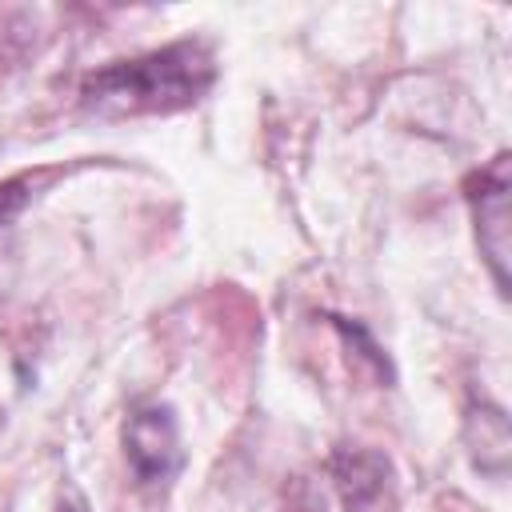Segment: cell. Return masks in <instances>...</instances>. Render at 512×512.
I'll return each instance as SVG.
<instances>
[{
	"mask_svg": "<svg viewBox=\"0 0 512 512\" xmlns=\"http://www.w3.org/2000/svg\"><path fill=\"white\" fill-rule=\"evenodd\" d=\"M124 456L140 488H168L184 464L176 416L168 404H144L124 424Z\"/></svg>",
	"mask_w": 512,
	"mask_h": 512,
	"instance_id": "2",
	"label": "cell"
},
{
	"mask_svg": "<svg viewBox=\"0 0 512 512\" xmlns=\"http://www.w3.org/2000/svg\"><path fill=\"white\" fill-rule=\"evenodd\" d=\"M216 80V56L204 40H176L136 60L96 68L80 84V104L96 116H156L196 104Z\"/></svg>",
	"mask_w": 512,
	"mask_h": 512,
	"instance_id": "1",
	"label": "cell"
},
{
	"mask_svg": "<svg viewBox=\"0 0 512 512\" xmlns=\"http://www.w3.org/2000/svg\"><path fill=\"white\" fill-rule=\"evenodd\" d=\"M60 512H88V508H84L80 500H64V508H60Z\"/></svg>",
	"mask_w": 512,
	"mask_h": 512,
	"instance_id": "5",
	"label": "cell"
},
{
	"mask_svg": "<svg viewBox=\"0 0 512 512\" xmlns=\"http://www.w3.org/2000/svg\"><path fill=\"white\" fill-rule=\"evenodd\" d=\"M468 204L476 216V240L492 268L500 296H508V152L488 160L468 180Z\"/></svg>",
	"mask_w": 512,
	"mask_h": 512,
	"instance_id": "3",
	"label": "cell"
},
{
	"mask_svg": "<svg viewBox=\"0 0 512 512\" xmlns=\"http://www.w3.org/2000/svg\"><path fill=\"white\" fill-rule=\"evenodd\" d=\"M32 192H36V180L32 176H16V180H4L0 184V240L8 236L12 220L24 212V204L32 200Z\"/></svg>",
	"mask_w": 512,
	"mask_h": 512,
	"instance_id": "4",
	"label": "cell"
}]
</instances>
